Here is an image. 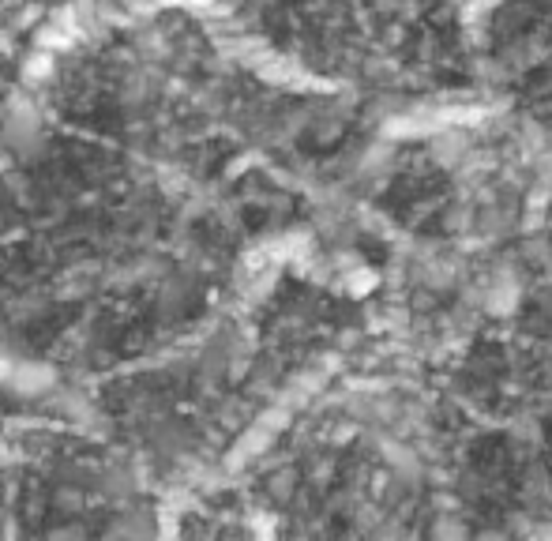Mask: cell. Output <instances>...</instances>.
I'll return each mask as SVG.
<instances>
[{"label": "cell", "mask_w": 552, "mask_h": 541, "mask_svg": "<svg viewBox=\"0 0 552 541\" xmlns=\"http://www.w3.org/2000/svg\"><path fill=\"white\" fill-rule=\"evenodd\" d=\"M38 136H42V121H38V113H34V109H16V113L8 117V140L16 143L19 151L34 147Z\"/></svg>", "instance_id": "obj_2"}, {"label": "cell", "mask_w": 552, "mask_h": 541, "mask_svg": "<svg viewBox=\"0 0 552 541\" xmlns=\"http://www.w3.org/2000/svg\"><path fill=\"white\" fill-rule=\"evenodd\" d=\"M8 384L16 387L19 395H46L53 387V372L46 365H38V361H12Z\"/></svg>", "instance_id": "obj_1"}]
</instances>
